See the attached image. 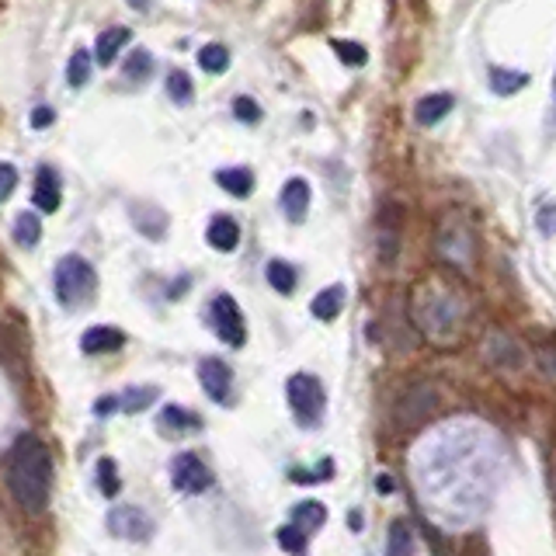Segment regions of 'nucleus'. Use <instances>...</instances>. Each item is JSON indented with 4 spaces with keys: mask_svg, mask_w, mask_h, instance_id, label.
Here are the masks:
<instances>
[{
    "mask_svg": "<svg viewBox=\"0 0 556 556\" xmlns=\"http://www.w3.org/2000/svg\"><path fill=\"white\" fill-rule=\"evenodd\" d=\"M7 487L28 515L46 511L49 494H53V455H49L42 438L22 435L14 442L11 463H7Z\"/></svg>",
    "mask_w": 556,
    "mask_h": 556,
    "instance_id": "1",
    "label": "nucleus"
},
{
    "mask_svg": "<svg viewBox=\"0 0 556 556\" xmlns=\"http://www.w3.org/2000/svg\"><path fill=\"white\" fill-rule=\"evenodd\" d=\"M53 286H56V299H59L66 310H80L84 303L94 299V292H98V275H94V268L87 265L80 254H66V258L56 261Z\"/></svg>",
    "mask_w": 556,
    "mask_h": 556,
    "instance_id": "2",
    "label": "nucleus"
},
{
    "mask_svg": "<svg viewBox=\"0 0 556 556\" xmlns=\"http://www.w3.org/2000/svg\"><path fill=\"white\" fill-rule=\"evenodd\" d=\"M286 397L289 407L296 414V421L303 428H317L323 421V410H327V393H323V383L310 372H296L286 383Z\"/></svg>",
    "mask_w": 556,
    "mask_h": 556,
    "instance_id": "3",
    "label": "nucleus"
},
{
    "mask_svg": "<svg viewBox=\"0 0 556 556\" xmlns=\"http://www.w3.org/2000/svg\"><path fill=\"white\" fill-rule=\"evenodd\" d=\"M209 320H212V331H216V338H219V341H226L230 348H243V341H247V327H243L240 303L230 296V292L212 296Z\"/></svg>",
    "mask_w": 556,
    "mask_h": 556,
    "instance_id": "4",
    "label": "nucleus"
},
{
    "mask_svg": "<svg viewBox=\"0 0 556 556\" xmlns=\"http://www.w3.org/2000/svg\"><path fill=\"white\" fill-rule=\"evenodd\" d=\"M105 522L111 535L129 539V543H146V539L154 535V529H157V522H154L143 507H136V504H119V507H111Z\"/></svg>",
    "mask_w": 556,
    "mask_h": 556,
    "instance_id": "5",
    "label": "nucleus"
},
{
    "mask_svg": "<svg viewBox=\"0 0 556 556\" xmlns=\"http://www.w3.org/2000/svg\"><path fill=\"white\" fill-rule=\"evenodd\" d=\"M171 480H174V487L185 490V494H206L212 487V470L195 455V452H181V455H174V463H171Z\"/></svg>",
    "mask_w": 556,
    "mask_h": 556,
    "instance_id": "6",
    "label": "nucleus"
},
{
    "mask_svg": "<svg viewBox=\"0 0 556 556\" xmlns=\"http://www.w3.org/2000/svg\"><path fill=\"white\" fill-rule=\"evenodd\" d=\"M199 383H202L206 397H212L216 403H230V397H234V372L226 362H219L212 355L199 362Z\"/></svg>",
    "mask_w": 556,
    "mask_h": 556,
    "instance_id": "7",
    "label": "nucleus"
},
{
    "mask_svg": "<svg viewBox=\"0 0 556 556\" xmlns=\"http://www.w3.org/2000/svg\"><path fill=\"white\" fill-rule=\"evenodd\" d=\"M278 206L286 212L289 223H303L306 212H310V185L303 178H292L282 185V195H278Z\"/></svg>",
    "mask_w": 556,
    "mask_h": 556,
    "instance_id": "8",
    "label": "nucleus"
},
{
    "mask_svg": "<svg viewBox=\"0 0 556 556\" xmlns=\"http://www.w3.org/2000/svg\"><path fill=\"white\" fill-rule=\"evenodd\" d=\"M59 199H63V188H59V174L53 167H39L35 174V191H31V202L42 212H56L59 209Z\"/></svg>",
    "mask_w": 556,
    "mask_h": 556,
    "instance_id": "9",
    "label": "nucleus"
},
{
    "mask_svg": "<svg viewBox=\"0 0 556 556\" xmlns=\"http://www.w3.org/2000/svg\"><path fill=\"white\" fill-rule=\"evenodd\" d=\"M122 341H126V334L115 331V327H91L80 338V351L84 355H105V351H119Z\"/></svg>",
    "mask_w": 556,
    "mask_h": 556,
    "instance_id": "10",
    "label": "nucleus"
},
{
    "mask_svg": "<svg viewBox=\"0 0 556 556\" xmlns=\"http://www.w3.org/2000/svg\"><path fill=\"white\" fill-rule=\"evenodd\" d=\"M206 240H209V247L223 251V254L237 251V243H240L237 219H234V216H216V219L209 223V230H206Z\"/></svg>",
    "mask_w": 556,
    "mask_h": 556,
    "instance_id": "11",
    "label": "nucleus"
},
{
    "mask_svg": "<svg viewBox=\"0 0 556 556\" xmlns=\"http://www.w3.org/2000/svg\"><path fill=\"white\" fill-rule=\"evenodd\" d=\"M452 105H455L452 94H424L421 101L414 105V119H418V126H435V122H442L449 115Z\"/></svg>",
    "mask_w": 556,
    "mask_h": 556,
    "instance_id": "12",
    "label": "nucleus"
},
{
    "mask_svg": "<svg viewBox=\"0 0 556 556\" xmlns=\"http://www.w3.org/2000/svg\"><path fill=\"white\" fill-rule=\"evenodd\" d=\"M348 292L345 286H327V289L320 292L317 299L310 303V313L317 320H323V323H331V320H338V313H341V306H345Z\"/></svg>",
    "mask_w": 556,
    "mask_h": 556,
    "instance_id": "13",
    "label": "nucleus"
},
{
    "mask_svg": "<svg viewBox=\"0 0 556 556\" xmlns=\"http://www.w3.org/2000/svg\"><path fill=\"white\" fill-rule=\"evenodd\" d=\"M157 424L163 435H188V431L202 428V418H195V414H188L185 407H174V403H171V407L160 410Z\"/></svg>",
    "mask_w": 556,
    "mask_h": 556,
    "instance_id": "14",
    "label": "nucleus"
},
{
    "mask_svg": "<svg viewBox=\"0 0 556 556\" xmlns=\"http://www.w3.org/2000/svg\"><path fill=\"white\" fill-rule=\"evenodd\" d=\"M133 39V31L129 28H108L101 31V39H98V46H94V56H98V63L101 66H111L115 63V56L126 49V42Z\"/></svg>",
    "mask_w": 556,
    "mask_h": 556,
    "instance_id": "15",
    "label": "nucleus"
},
{
    "mask_svg": "<svg viewBox=\"0 0 556 556\" xmlns=\"http://www.w3.org/2000/svg\"><path fill=\"white\" fill-rule=\"evenodd\" d=\"M216 185L223 188L226 195L247 199L251 188H254V174H251L247 167H223V171H216Z\"/></svg>",
    "mask_w": 556,
    "mask_h": 556,
    "instance_id": "16",
    "label": "nucleus"
},
{
    "mask_svg": "<svg viewBox=\"0 0 556 556\" xmlns=\"http://www.w3.org/2000/svg\"><path fill=\"white\" fill-rule=\"evenodd\" d=\"M323 522H327V507H323L320 501H299L296 507H292V525L303 529L306 535L323 529Z\"/></svg>",
    "mask_w": 556,
    "mask_h": 556,
    "instance_id": "17",
    "label": "nucleus"
},
{
    "mask_svg": "<svg viewBox=\"0 0 556 556\" xmlns=\"http://www.w3.org/2000/svg\"><path fill=\"white\" fill-rule=\"evenodd\" d=\"M414 550H418L414 529H410L403 518H397V522L390 525V532H386V556H414Z\"/></svg>",
    "mask_w": 556,
    "mask_h": 556,
    "instance_id": "18",
    "label": "nucleus"
},
{
    "mask_svg": "<svg viewBox=\"0 0 556 556\" xmlns=\"http://www.w3.org/2000/svg\"><path fill=\"white\" fill-rule=\"evenodd\" d=\"M14 240H18V247H35L42 240V223H39L35 212H18V219H14Z\"/></svg>",
    "mask_w": 556,
    "mask_h": 556,
    "instance_id": "19",
    "label": "nucleus"
},
{
    "mask_svg": "<svg viewBox=\"0 0 556 556\" xmlns=\"http://www.w3.org/2000/svg\"><path fill=\"white\" fill-rule=\"evenodd\" d=\"M154 400H157V386H133V390L119 393V410L136 414V410H146Z\"/></svg>",
    "mask_w": 556,
    "mask_h": 556,
    "instance_id": "20",
    "label": "nucleus"
},
{
    "mask_svg": "<svg viewBox=\"0 0 556 556\" xmlns=\"http://www.w3.org/2000/svg\"><path fill=\"white\" fill-rule=\"evenodd\" d=\"M265 275H268V286L275 292H282V296H289L296 289V268L289 261H271Z\"/></svg>",
    "mask_w": 556,
    "mask_h": 556,
    "instance_id": "21",
    "label": "nucleus"
},
{
    "mask_svg": "<svg viewBox=\"0 0 556 556\" xmlns=\"http://www.w3.org/2000/svg\"><path fill=\"white\" fill-rule=\"evenodd\" d=\"M275 543L292 556H303L310 550V535L303 529H296V525H282V529L275 532Z\"/></svg>",
    "mask_w": 556,
    "mask_h": 556,
    "instance_id": "22",
    "label": "nucleus"
},
{
    "mask_svg": "<svg viewBox=\"0 0 556 556\" xmlns=\"http://www.w3.org/2000/svg\"><path fill=\"white\" fill-rule=\"evenodd\" d=\"M199 66H202L206 74H223V70L230 66V53H226V46H216V42L202 46V49H199Z\"/></svg>",
    "mask_w": 556,
    "mask_h": 556,
    "instance_id": "23",
    "label": "nucleus"
},
{
    "mask_svg": "<svg viewBox=\"0 0 556 556\" xmlns=\"http://www.w3.org/2000/svg\"><path fill=\"white\" fill-rule=\"evenodd\" d=\"M331 49H334V53H338V59H341V63H348V66H366V59H369L366 46H358V42H348V39H334V42H331Z\"/></svg>",
    "mask_w": 556,
    "mask_h": 556,
    "instance_id": "24",
    "label": "nucleus"
},
{
    "mask_svg": "<svg viewBox=\"0 0 556 556\" xmlns=\"http://www.w3.org/2000/svg\"><path fill=\"white\" fill-rule=\"evenodd\" d=\"M87 77H91V53H87V49H77V53L70 56L66 80H70V87H84Z\"/></svg>",
    "mask_w": 556,
    "mask_h": 556,
    "instance_id": "25",
    "label": "nucleus"
},
{
    "mask_svg": "<svg viewBox=\"0 0 556 556\" xmlns=\"http://www.w3.org/2000/svg\"><path fill=\"white\" fill-rule=\"evenodd\" d=\"M98 487H101L105 498H115V494L122 490V483H119V470H115L111 459H101V463H98Z\"/></svg>",
    "mask_w": 556,
    "mask_h": 556,
    "instance_id": "26",
    "label": "nucleus"
},
{
    "mask_svg": "<svg viewBox=\"0 0 556 556\" xmlns=\"http://www.w3.org/2000/svg\"><path fill=\"white\" fill-rule=\"evenodd\" d=\"M167 94H171L178 105H188V101H191V80H188V74L174 70V74L167 77Z\"/></svg>",
    "mask_w": 556,
    "mask_h": 556,
    "instance_id": "27",
    "label": "nucleus"
},
{
    "mask_svg": "<svg viewBox=\"0 0 556 556\" xmlns=\"http://www.w3.org/2000/svg\"><path fill=\"white\" fill-rule=\"evenodd\" d=\"M154 74V56L146 53H133L129 56V63H126V77L129 80H143V77H150Z\"/></svg>",
    "mask_w": 556,
    "mask_h": 556,
    "instance_id": "28",
    "label": "nucleus"
},
{
    "mask_svg": "<svg viewBox=\"0 0 556 556\" xmlns=\"http://www.w3.org/2000/svg\"><path fill=\"white\" fill-rule=\"evenodd\" d=\"M490 80H494V91H498V94H515L522 84H529L525 74H507V70H494Z\"/></svg>",
    "mask_w": 556,
    "mask_h": 556,
    "instance_id": "29",
    "label": "nucleus"
},
{
    "mask_svg": "<svg viewBox=\"0 0 556 556\" xmlns=\"http://www.w3.org/2000/svg\"><path fill=\"white\" fill-rule=\"evenodd\" d=\"M234 115H237L240 122H247V126H251V122H261V105L251 101V98H237V101H234Z\"/></svg>",
    "mask_w": 556,
    "mask_h": 556,
    "instance_id": "30",
    "label": "nucleus"
},
{
    "mask_svg": "<svg viewBox=\"0 0 556 556\" xmlns=\"http://www.w3.org/2000/svg\"><path fill=\"white\" fill-rule=\"evenodd\" d=\"M14 188H18V171H14V163H0V202H4Z\"/></svg>",
    "mask_w": 556,
    "mask_h": 556,
    "instance_id": "31",
    "label": "nucleus"
},
{
    "mask_svg": "<svg viewBox=\"0 0 556 556\" xmlns=\"http://www.w3.org/2000/svg\"><path fill=\"white\" fill-rule=\"evenodd\" d=\"M49 122H53V108H35V111H31V126H35V129H46V126H49Z\"/></svg>",
    "mask_w": 556,
    "mask_h": 556,
    "instance_id": "32",
    "label": "nucleus"
},
{
    "mask_svg": "<svg viewBox=\"0 0 556 556\" xmlns=\"http://www.w3.org/2000/svg\"><path fill=\"white\" fill-rule=\"evenodd\" d=\"M539 230H543L546 237L553 234V206H543V209H539Z\"/></svg>",
    "mask_w": 556,
    "mask_h": 556,
    "instance_id": "33",
    "label": "nucleus"
},
{
    "mask_svg": "<svg viewBox=\"0 0 556 556\" xmlns=\"http://www.w3.org/2000/svg\"><path fill=\"white\" fill-rule=\"evenodd\" d=\"M111 410H119V397H105L94 403V414H111Z\"/></svg>",
    "mask_w": 556,
    "mask_h": 556,
    "instance_id": "34",
    "label": "nucleus"
},
{
    "mask_svg": "<svg viewBox=\"0 0 556 556\" xmlns=\"http://www.w3.org/2000/svg\"><path fill=\"white\" fill-rule=\"evenodd\" d=\"M375 487H379V494H390V490H393V480L379 477V483H375Z\"/></svg>",
    "mask_w": 556,
    "mask_h": 556,
    "instance_id": "35",
    "label": "nucleus"
},
{
    "mask_svg": "<svg viewBox=\"0 0 556 556\" xmlns=\"http://www.w3.org/2000/svg\"><path fill=\"white\" fill-rule=\"evenodd\" d=\"M129 4H133L136 11H146V7H150V4H154V0H129Z\"/></svg>",
    "mask_w": 556,
    "mask_h": 556,
    "instance_id": "36",
    "label": "nucleus"
}]
</instances>
